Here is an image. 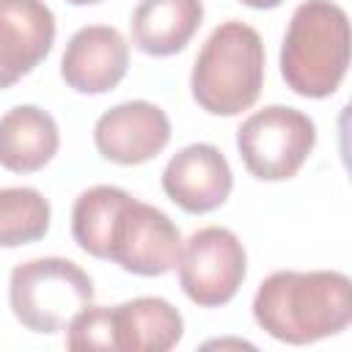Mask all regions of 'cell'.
I'll list each match as a JSON object with an SVG mask.
<instances>
[{
	"label": "cell",
	"mask_w": 352,
	"mask_h": 352,
	"mask_svg": "<svg viewBox=\"0 0 352 352\" xmlns=\"http://www.w3.org/2000/svg\"><path fill=\"white\" fill-rule=\"evenodd\" d=\"M129 66V44L110 25L80 28L60 58V77L77 94H107Z\"/></svg>",
	"instance_id": "cell-11"
},
{
	"label": "cell",
	"mask_w": 352,
	"mask_h": 352,
	"mask_svg": "<svg viewBox=\"0 0 352 352\" xmlns=\"http://www.w3.org/2000/svg\"><path fill=\"white\" fill-rule=\"evenodd\" d=\"M264 85V41L256 28L228 19L204 41L190 88L192 99L212 116H236L248 110Z\"/></svg>",
	"instance_id": "cell-3"
},
{
	"label": "cell",
	"mask_w": 352,
	"mask_h": 352,
	"mask_svg": "<svg viewBox=\"0 0 352 352\" xmlns=\"http://www.w3.org/2000/svg\"><path fill=\"white\" fill-rule=\"evenodd\" d=\"M179 256L182 231L176 228V223L162 209L129 195V201L121 206L113 223L107 261L118 264L132 275L154 278L170 272Z\"/></svg>",
	"instance_id": "cell-7"
},
{
	"label": "cell",
	"mask_w": 352,
	"mask_h": 352,
	"mask_svg": "<svg viewBox=\"0 0 352 352\" xmlns=\"http://www.w3.org/2000/svg\"><path fill=\"white\" fill-rule=\"evenodd\" d=\"M234 173L226 154L212 143H190L162 170L165 195L190 214H206L226 204Z\"/></svg>",
	"instance_id": "cell-9"
},
{
	"label": "cell",
	"mask_w": 352,
	"mask_h": 352,
	"mask_svg": "<svg viewBox=\"0 0 352 352\" xmlns=\"http://www.w3.org/2000/svg\"><path fill=\"white\" fill-rule=\"evenodd\" d=\"M349 66V16L333 0H305L294 8L283 44L280 74L305 99L338 91Z\"/></svg>",
	"instance_id": "cell-2"
},
{
	"label": "cell",
	"mask_w": 352,
	"mask_h": 352,
	"mask_svg": "<svg viewBox=\"0 0 352 352\" xmlns=\"http://www.w3.org/2000/svg\"><path fill=\"white\" fill-rule=\"evenodd\" d=\"M316 146V124L294 107L270 104L256 110L236 129V148L245 168L261 182L297 176Z\"/></svg>",
	"instance_id": "cell-5"
},
{
	"label": "cell",
	"mask_w": 352,
	"mask_h": 352,
	"mask_svg": "<svg viewBox=\"0 0 352 352\" xmlns=\"http://www.w3.org/2000/svg\"><path fill=\"white\" fill-rule=\"evenodd\" d=\"M239 3H245L250 8H278L283 0H239Z\"/></svg>",
	"instance_id": "cell-18"
},
{
	"label": "cell",
	"mask_w": 352,
	"mask_h": 352,
	"mask_svg": "<svg viewBox=\"0 0 352 352\" xmlns=\"http://www.w3.org/2000/svg\"><path fill=\"white\" fill-rule=\"evenodd\" d=\"M204 19L201 0H140L132 11V41L140 52L168 58L182 52Z\"/></svg>",
	"instance_id": "cell-14"
},
{
	"label": "cell",
	"mask_w": 352,
	"mask_h": 352,
	"mask_svg": "<svg viewBox=\"0 0 352 352\" xmlns=\"http://www.w3.org/2000/svg\"><path fill=\"white\" fill-rule=\"evenodd\" d=\"M176 267L184 294L201 308H217L239 292L248 272V253L234 231L206 226L182 242Z\"/></svg>",
	"instance_id": "cell-6"
},
{
	"label": "cell",
	"mask_w": 352,
	"mask_h": 352,
	"mask_svg": "<svg viewBox=\"0 0 352 352\" xmlns=\"http://www.w3.org/2000/svg\"><path fill=\"white\" fill-rule=\"evenodd\" d=\"M126 201H129V192L121 187H113V184H96V187L82 190L72 209L74 242L85 253H91L96 258H107L110 231H113V223Z\"/></svg>",
	"instance_id": "cell-15"
},
{
	"label": "cell",
	"mask_w": 352,
	"mask_h": 352,
	"mask_svg": "<svg viewBox=\"0 0 352 352\" xmlns=\"http://www.w3.org/2000/svg\"><path fill=\"white\" fill-rule=\"evenodd\" d=\"M118 352H168L184 336L182 314L162 297H135L113 305Z\"/></svg>",
	"instance_id": "cell-12"
},
{
	"label": "cell",
	"mask_w": 352,
	"mask_h": 352,
	"mask_svg": "<svg viewBox=\"0 0 352 352\" xmlns=\"http://www.w3.org/2000/svg\"><path fill=\"white\" fill-rule=\"evenodd\" d=\"M52 41L55 14L44 0H0V91L30 74Z\"/></svg>",
	"instance_id": "cell-10"
},
{
	"label": "cell",
	"mask_w": 352,
	"mask_h": 352,
	"mask_svg": "<svg viewBox=\"0 0 352 352\" xmlns=\"http://www.w3.org/2000/svg\"><path fill=\"white\" fill-rule=\"evenodd\" d=\"M66 346L69 349H116L113 308L110 305L80 308L66 322Z\"/></svg>",
	"instance_id": "cell-17"
},
{
	"label": "cell",
	"mask_w": 352,
	"mask_h": 352,
	"mask_svg": "<svg viewBox=\"0 0 352 352\" xmlns=\"http://www.w3.org/2000/svg\"><path fill=\"white\" fill-rule=\"evenodd\" d=\"M72 6H94V3H102V0H66Z\"/></svg>",
	"instance_id": "cell-19"
},
{
	"label": "cell",
	"mask_w": 352,
	"mask_h": 352,
	"mask_svg": "<svg viewBox=\"0 0 352 352\" xmlns=\"http://www.w3.org/2000/svg\"><path fill=\"white\" fill-rule=\"evenodd\" d=\"M253 316L283 344H314L338 336L352 322V283L336 270H280L256 289Z\"/></svg>",
	"instance_id": "cell-1"
},
{
	"label": "cell",
	"mask_w": 352,
	"mask_h": 352,
	"mask_svg": "<svg viewBox=\"0 0 352 352\" xmlns=\"http://www.w3.org/2000/svg\"><path fill=\"white\" fill-rule=\"evenodd\" d=\"M170 140V121L162 107L146 99L121 102L104 110L94 126L96 151L116 165H140L157 157Z\"/></svg>",
	"instance_id": "cell-8"
},
{
	"label": "cell",
	"mask_w": 352,
	"mask_h": 352,
	"mask_svg": "<svg viewBox=\"0 0 352 352\" xmlns=\"http://www.w3.org/2000/svg\"><path fill=\"white\" fill-rule=\"evenodd\" d=\"M60 135L55 118L36 107L19 104L0 118V165L11 173L41 170L58 151Z\"/></svg>",
	"instance_id": "cell-13"
},
{
	"label": "cell",
	"mask_w": 352,
	"mask_h": 352,
	"mask_svg": "<svg viewBox=\"0 0 352 352\" xmlns=\"http://www.w3.org/2000/svg\"><path fill=\"white\" fill-rule=\"evenodd\" d=\"M50 201L36 187L0 190V248L38 242L50 231Z\"/></svg>",
	"instance_id": "cell-16"
},
{
	"label": "cell",
	"mask_w": 352,
	"mask_h": 352,
	"mask_svg": "<svg viewBox=\"0 0 352 352\" xmlns=\"http://www.w3.org/2000/svg\"><path fill=\"white\" fill-rule=\"evenodd\" d=\"M91 275L72 258L44 256L22 261L8 278V305L14 316L33 333L50 336L85 305L94 302Z\"/></svg>",
	"instance_id": "cell-4"
}]
</instances>
